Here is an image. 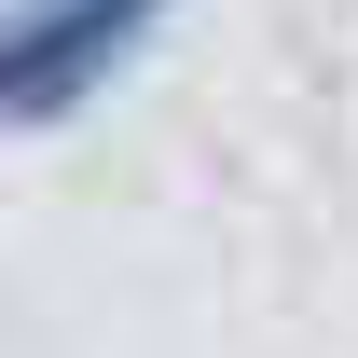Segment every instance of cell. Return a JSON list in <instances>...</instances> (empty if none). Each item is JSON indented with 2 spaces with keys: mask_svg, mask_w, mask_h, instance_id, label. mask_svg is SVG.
<instances>
[{
  "mask_svg": "<svg viewBox=\"0 0 358 358\" xmlns=\"http://www.w3.org/2000/svg\"><path fill=\"white\" fill-rule=\"evenodd\" d=\"M166 14L179 0H14L0 14V138H42L69 110H96L166 42Z\"/></svg>",
  "mask_w": 358,
  "mask_h": 358,
  "instance_id": "1",
  "label": "cell"
}]
</instances>
